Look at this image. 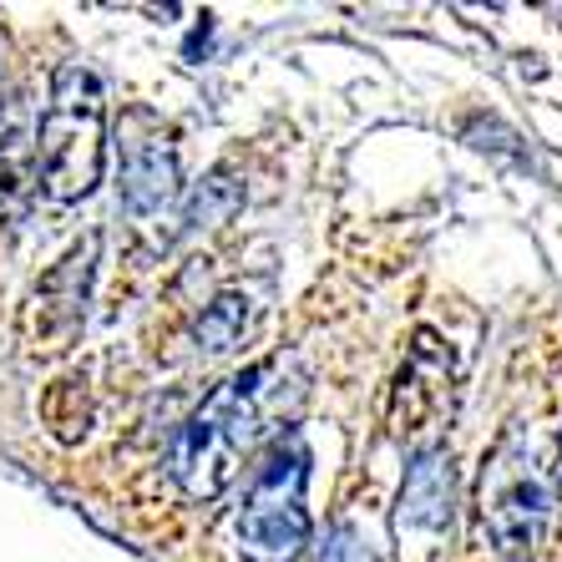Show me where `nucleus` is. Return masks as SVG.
Returning <instances> with one entry per match:
<instances>
[{"instance_id": "7ed1b4c3", "label": "nucleus", "mask_w": 562, "mask_h": 562, "mask_svg": "<svg viewBox=\"0 0 562 562\" xmlns=\"http://www.w3.org/2000/svg\"><path fill=\"white\" fill-rule=\"evenodd\" d=\"M310 446L300 431L279 436L238 512V552L249 562H300L310 548Z\"/></svg>"}, {"instance_id": "9b49d317", "label": "nucleus", "mask_w": 562, "mask_h": 562, "mask_svg": "<svg viewBox=\"0 0 562 562\" xmlns=\"http://www.w3.org/2000/svg\"><path fill=\"white\" fill-rule=\"evenodd\" d=\"M558 492H562V457H558Z\"/></svg>"}, {"instance_id": "39448f33", "label": "nucleus", "mask_w": 562, "mask_h": 562, "mask_svg": "<svg viewBox=\"0 0 562 562\" xmlns=\"http://www.w3.org/2000/svg\"><path fill=\"white\" fill-rule=\"evenodd\" d=\"M457 497H451V457L446 451H420L406 471L401 502H395L391 532L401 562H436L451 537Z\"/></svg>"}, {"instance_id": "0eeeda50", "label": "nucleus", "mask_w": 562, "mask_h": 562, "mask_svg": "<svg viewBox=\"0 0 562 562\" xmlns=\"http://www.w3.org/2000/svg\"><path fill=\"white\" fill-rule=\"evenodd\" d=\"M36 183V122L21 97H5L0 106V213L21 203Z\"/></svg>"}, {"instance_id": "20e7f679", "label": "nucleus", "mask_w": 562, "mask_h": 562, "mask_svg": "<svg viewBox=\"0 0 562 562\" xmlns=\"http://www.w3.org/2000/svg\"><path fill=\"white\" fill-rule=\"evenodd\" d=\"M548 507L552 492L548 476L537 471L532 441L522 431H507L502 446L492 451V461H486L482 492H476V512H482L492 548L512 562L532 558L537 542H542V527H548Z\"/></svg>"}, {"instance_id": "f257e3e1", "label": "nucleus", "mask_w": 562, "mask_h": 562, "mask_svg": "<svg viewBox=\"0 0 562 562\" xmlns=\"http://www.w3.org/2000/svg\"><path fill=\"white\" fill-rule=\"evenodd\" d=\"M106 162V92L92 66H61L36 117V183L56 203H77L102 183Z\"/></svg>"}, {"instance_id": "1a4fd4ad", "label": "nucleus", "mask_w": 562, "mask_h": 562, "mask_svg": "<svg viewBox=\"0 0 562 562\" xmlns=\"http://www.w3.org/2000/svg\"><path fill=\"white\" fill-rule=\"evenodd\" d=\"M238 203H244V188L228 178V172H213L209 183L198 188L193 198H188V223H203V228H213V223H228L238 213Z\"/></svg>"}, {"instance_id": "6e6552de", "label": "nucleus", "mask_w": 562, "mask_h": 562, "mask_svg": "<svg viewBox=\"0 0 562 562\" xmlns=\"http://www.w3.org/2000/svg\"><path fill=\"white\" fill-rule=\"evenodd\" d=\"M249 319H254V310L244 294H218V300L203 310V319H198V350H209V355L234 350V345L244 340Z\"/></svg>"}, {"instance_id": "9d476101", "label": "nucleus", "mask_w": 562, "mask_h": 562, "mask_svg": "<svg viewBox=\"0 0 562 562\" xmlns=\"http://www.w3.org/2000/svg\"><path fill=\"white\" fill-rule=\"evenodd\" d=\"M319 562H375V552L366 548V537L355 527H335L325 537V548H319Z\"/></svg>"}, {"instance_id": "f03ea898", "label": "nucleus", "mask_w": 562, "mask_h": 562, "mask_svg": "<svg viewBox=\"0 0 562 562\" xmlns=\"http://www.w3.org/2000/svg\"><path fill=\"white\" fill-rule=\"evenodd\" d=\"M263 375L269 366H254L244 375H228L223 385H213L209 401L188 416V426L178 431L172 446V471L183 482L188 497L213 502L228 492V482L238 476V461L254 441L259 426V395H263Z\"/></svg>"}, {"instance_id": "423d86ee", "label": "nucleus", "mask_w": 562, "mask_h": 562, "mask_svg": "<svg viewBox=\"0 0 562 562\" xmlns=\"http://www.w3.org/2000/svg\"><path fill=\"white\" fill-rule=\"evenodd\" d=\"M122 203L137 218H157L162 209L178 203L183 193V172H178V153H172L168 132L153 127L147 112H132L122 122Z\"/></svg>"}]
</instances>
